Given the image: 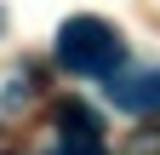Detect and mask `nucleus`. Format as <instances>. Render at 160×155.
<instances>
[{"mask_svg":"<svg viewBox=\"0 0 160 155\" xmlns=\"http://www.w3.org/2000/svg\"><path fill=\"white\" fill-rule=\"evenodd\" d=\"M109 98L132 115H160V69H143V75H109Z\"/></svg>","mask_w":160,"mask_h":155,"instance_id":"3","label":"nucleus"},{"mask_svg":"<svg viewBox=\"0 0 160 155\" xmlns=\"http://www.w3.org/2000/svg\"><path fill=\"white\" fill-rule=\"evenodd\" d=\"M57 155H109L103 149V121L92 104L63 98L57 104Z\"/></svg>","mask_w":160,"mask_h":155,"instance_id":"2","label":"nucleus"},{"mask_svg":"<svg viewBox=\"0 0 160 155\" xmlns=\"http://www.w3.org/2000/svg\"><path fill=\"white\" fill-rule=\"evenodd\" d=\"M120 57H126V40H120L103 17H69L57 29V63L69 75L109 81V75H120Z\"/></svg>","mask_w":160,"mask_h":155,"instance_id":"1","label":"nucleus"}]
</instances>
